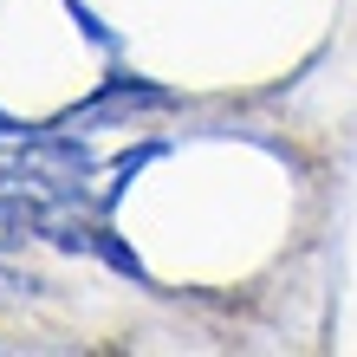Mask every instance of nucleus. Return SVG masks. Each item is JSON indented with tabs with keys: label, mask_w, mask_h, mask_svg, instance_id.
Listing matches in <instances>:
<instances>
[{
	"label": "nucleus",
	"mask_w": 357,
	"mask_h": 357,
	"mask_svg": "<svg viewBox=\"0 0 357 357\" xmlns=\"http://www.w3.org/2000/svg\"><path fill=\"white\" fill-rule=\"evenodd\" d=\"M66 227H72V188L20 169V162L0 169V254L26 241H72Z\"/></svg>",
	"instance_id": "obj_1"
}]
</instances>
